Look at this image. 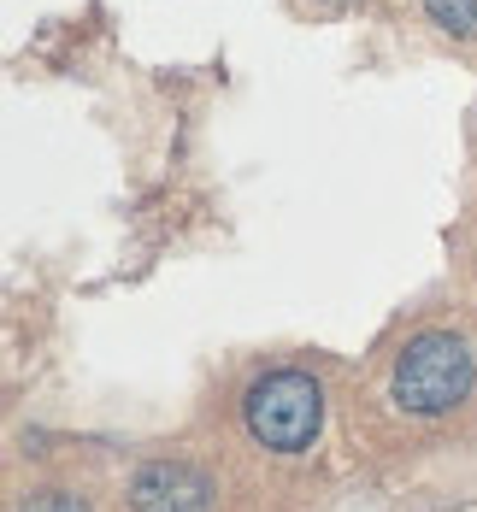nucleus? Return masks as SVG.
<instances>
[{
    "label": "nucleus",
    "instance_id": "1",
    "mask_svg": "<svg viewBox=\"0 0 477 512\" xmlns=\"http://www.w3.org/2000/svg\"><path fill=\"white\" fill-rule=\"evenodd\" d=\"M242 418H248V436L260 448L301 454V448H313L318 424H324V395L307 371H265L242 401Z\"/></svg>",
    "mask_w": 477,
    "mask_h": 512
},
{
    "label": "nucleus",
    "instance_id": "2",
    "mask_svg": "<svg viewBox=\"0 0 477 512\" xmlns=\"http://www.w3.org/2000/svg\"><path fill=\"white\" fill-rule=\"evenodd\" d=\"M472 395V354L460 336L448 330H424L407 342V354L395 359V401L407 412H454L460 401Z\"/></svg>",
    "mask_w": 477,
    "mask_h": 512
},
{
    "label": "nucleus",
    "instance_id": "3",
    "mask_svg": "<svg viewBox=\"0 0 477 512\" xmlns=\"http://www.w3.org/2000/svg\"><path fill=\"white\" fill-rule=\"evenodd\" d=\"M130 507L136 512H212V477L183 460H154L136 471Z\"/></svg>",
    "mask_w": 477,
    "mask_h": 512
},
{
    "label": "nucleus",
    "instance_id": "4",
    "mask_svg": "<svg viewBox=\"0 0 477 512\" xmlns=\"http://www.w3.org/2000/svg\"><path fill=\"white\" fill-rule=\"evenodd\" d=\"M424 12H430L448 36H477V0H424Z\"/></svg>",
    "mask_w": 477,
    "mask_h": 512
},
{
    "label": "nucleus",
    "instance_id": "5",
    "mask_svg": "<svg viewBox=\"0 0 477 512\" xmlns=\"http://www.w3.org/2000/svg\"><path fill=\"white\" fill-rule=\"evenodd\" d=\"M18 512H89V507L77 495H65V489H42V495H30Z\"/></svg>",
    "mask_w": 477,
    "mask_h": 512
},
{
    "label": "nucleus",
    "instance_id": "6",
    "mask_svg": "<svg viewBox=\"0 0 477 512\" xmlns=\"http://www.w3.org/2000/svg\"><path fill=\"white\" fill-rule=\"evenodd\" d=\"M318 6H330V12H342V6H354V0H318Z\"/></svg>",
    "mask_w": 477,
    "mask_h": 512
}]
</instances>
